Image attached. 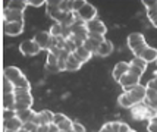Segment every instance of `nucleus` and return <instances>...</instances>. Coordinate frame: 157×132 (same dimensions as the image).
<instances>
[{"mask_svg": "<svg viewBox=\"0 0 157 132\" xmlns=\"http://www.w3.org/2000/svg\"><path fill=\"white\" fill-rule=\"evenodd\" d=\"M88 35H98V37H104L107 34V27L104 25V22L100 19H94V21H90L85 24Z\"/></svg>", "mask_w": 157, "mask_h": 132, "instance_id": "20e7f679", "label": "nucleus"}, {"mask_svg": "<svg viewBox=\"0 0 157 132\" xmlns=\"http://www.w3.org/2000/svg\"><path fill=\"white\" fill-rule=\"evenodd\" d=\"M27 5L28 6H33V7H41L46 5V2H44V0H28Z\"/></svg>", "mask_w": 157, "mask_h": 132, "instance_id": "c9c22d12", "label": "nucleus"}, {"mask_svg": "<svg viewBox=\"0 0 157 132\" xmlns=\"http://www.w3.org/2000/svg\"><path fill=\"white\" fill-rule=\"evenodd\" d=\"M85 3H87V2H84V0H75V2H72V10L76 13L78 10H81L82 7H84Z\"/></svg>", "mask_w": 157, "mask_h": 132, "instance_id": "f704fd0d", "label": "nucleus"}, {"mask_svg": "<svg viewBox=\"0 0 157 132\" xmlns=\"http://www.w3.org/2000/svg\"><path fill=\"white\" fill-rule=\"evenodd\" d=\"M156 115H157V110H156Z\"/></svg>", "mask_w": 157, "mask_h": 132, "instance_id": "09e8293b", "label": "nucleus"}, {"mask_svg": "<svg viewBox=\"0 0 157 132\" xmlns=\"http://www.w3.org/2000/svg\"><path fill=\"white\" fill-rule=\"evenodd\" d=\"M57 63H59V59H57L55 55L48 53V55H47V62H46V65H57Z\"/></svg>", "mask_w": 157, "mask_h": 132, "instance_id": "58836bf2", "label": "nucleus"}, {"mask_svg": "<svg viewBox=\"0 0 157 132\" xmlns=\"http://www.w3.org/2000/svg\"><path fill=\"white\" fill-rule=\"evenodd\" d=\"M12 85H13L15 90H28V91H31V84H29V81L27 79L25 75H24V77H21L18 81H15Z\"/></svg>", "mask_w": 157, "mask_h": 132, "instance_id": "bb28decb", "label": "nucleus"}, {"mask_svg": "<svg viewBox=\"0 0 157 132\" xmlns=\"http://www.w3.org/2000/svg\"><path fill=\"white\" fill-rule=\"evenodd\" d=\"M96 16H97V9L91 3H85L84 5V7H82L81 10H78L76 12V18L79 19V21H82V22H90V21H94L96 19Z\"/></svg>", "mask_w": 157, "mask_h": 132, "instance_id": "39448f33", "label": "nucleus"}, {"mask_svg": "<svg viewBox=\"0 0 157 132\" xmlns=\"http://www.w3.org/2000/svg\"><path fill=\"white\" fill-rule=\"evenodd\" d=\"M33 40L38 44V47L41 50H47L48 51V50L53 47V37L50 35L48 31H40V32H37Z\"/></svg>", "mask_w": 157, "mask_h": 132, "instance_id": "423d86ee", "label": "nucleus"}, {"mask_svg": "<svg viewBox=\"0 0 157 132\" xmlns=\"http://www.w3.org/2000/svg\"><path fill=\"white\" fill-rule=\"evenodd\" d=\"M48 126L50 125H41V126H38L34 132H48Z\"/></svg>", "mask_w": 157, "mask_h": 132, "instance_id": "37998d69", "label": "nucleus"}, {"mask_svg": "<svg viewBox=\"0 0 157 132\" xmlns=\"http://www.w3.org/2000/svg\"><path fill=\"white\" fill-rule=\"evenodd\" d=\"M145 44H147V41H145V38L141 32H132V34L128 35V46H129L131 51H135L137 49L143 47Z\"/></svg>", "mask_w": 157, "mask_h": 132, "instance_id": "f8f14e48", "label": "nucleus"}, {"mask_svg": "<svg viewBox=\"0 0 157 132\" xmlns=\"http://www.w3.org/2000/svg\"><path fill=\"white\" fill-rule=\"evenodd\" d=\"M132 132H137V131H132Z\"/></svg>", "mask_w": 157, "mask_h": 132, "instance_id": "de8ad7c7", "label": "nucleus"}, {"mask_svg": "<svg viewBox=\"0 0 157 132\" xmlns=\"http://www.w3.org/2000/svg\"><path fill=\"white\" fill-rule=\"evenodd\" d=\"M147 131L148 132H157V115L148 120V125H147Z\"/></svg>", "mask_w": 157, "mask_h": 132, "instance_id": "2f4dec72", "label": "nucleus"}, {"mask_svg": "<svg viewBox=\"0 0 157 132\" xmlns=\"http://www.w3.org/2000/svg\"><path fill=\"white\" fill-rule=\"evenodd\" d=\"M126 92H129V96L132 97V100H134L135 104L144 103V101H145V94H147V87L140 84V85H137L135 88H132L131 91H126Z\"/></svg>", "mask_w": 157, "mask_h": 132, "instance_id": "4468645a", "label": "nucleus"}, {"mask_svg": "<svg viewBox=\"0 0 157 132\" xmlns=\"http://www.w3.org/2000/svg\"><path fill=\"white\" fill-rule=\"evenodd\" d=\"M113 51V43L110 40H104V41L98 46V50H97V55L101 56V57H107V56L112 55Z\"/></svg>", "mask_w": 157, "mask_h": 132, "instance_id": "6ab92c4d", "label": "nucleus"}, {"mask_svg": "<svg viewBox=\"0 0 157 132\" xmlns=\"http://www.w3.org/2000/svg\"><path fill=\"white\" fill-rule=\"evenodd\" d=\"M145 87H147V90H153V91H156L157 92V77H154L153 79H150Z\"/></svg>", "mask_w": 157, "mask_h": 132, "instance_id": "4c0bfd02", "label": "nucleus"}, {"mask_svg": "<svg viewBox=\"0 0 157 132\" xmlns=\"http://www.w3.org/2000/svg\"><path fill=\"white\" fill-rule=\"evenodd\" d=\"M24 128V123L16 116L5 119V132H19Z\"/></svg>", "mask_w": 157, "mask_h": 132, "instance_id": "a211bd4d", "label": "nucleus"}, {"mask_svg": "<svg viewBox=\"0 0 157 132\" xmlns=\"http://www.w3.org/2000/svg\"><path fill=\"white\" fill-rule=\"evenodd\" d=\"M135 57L143 59L147 65H148V63H153V62H157V49H154V47H151V46L147 44V46L138 53V56H135Z\"/></svg>", "mask_w": 157, "mask_h": 132, "instance_id": "9b49d317", "label": "nucleus"}, {"mask_svg": "<svg viewBox=\"0 0 157 132\" xmlns=\"http://www.w3.org/2000/svg\"><path fill=\"white\" fill-rule=\"evenodd\" d=\"M19 132H28V131H25V129H24V128H22V129H21Z\"/></svg>", "mask_w": 157, "mask_h": 132, "instance_id": "a18cd8bd", "label": "nucleus"}, {"mask_svg": "<svg viewBox=\"0 0 157 132\" xmlns=\"http://www.w3.org/2000/svg\"><path fill=\"white\" fill-rule=\"evenodd\" d=\"M3 22H24V12H18V10H12V9H3Z\"/></svg>", "mask_w": 157, "mask_h": 132, "instance_id": "2eb2a0df", "label": "nucleus"}, {"mask_svg": "<svg viewBox=\"0 0 157 132\" xmlns=\"http://www.w3.org/2000/svg\"><path fill=\"white\" fill-rule=\"evenodd\" d=\"M60 132H62V131H60Z\"/></svg>", "mask_w": 157, "mask_h": 132, "instance_id": "8fccbe9b", "label": "nucleus"}, {"mask_svg": "<svg viewBox=\"0 0 157 132\" xmlns=\"http://www.w3.org/2000/svg\"><path fill=\"white\" fill-rule=\"evenodd\" d=\"M74 56L76 57V60H78V62L85 63V62H88L90 59H91L93 53H91V51H88V50L82 46V47H78V49L74 51Z\"/></svg>", "mask_w": 157, "mask_h": 132, "instance_id": "aec40b11", "label": "nucleus"}, {"mask_svg": "<svg viewBox=\"0 0 157 132\" xmlns=\"http://www.w3.org/2000/svg\"><path fill=\"white\" fill-rule=\"evenodd\" d=\"M15 109L13 111L18 110H24V109H31L33 106V96H31V91L28 90H15Z\"/></svg>", "mask_w": 157, "mask_h": 132, "instance_id": "f257e3e1", "label": "nucleus"}, {"mask_svg": "<svg viewBox=\"0 0 157 132\" xmlns=\"http://www.w3.org/2000/svg\"><path fill=\"white\" fill-rule=\"evenodd\" d=\"M119 132H132V129L129 128L128 123H122V122H121V129H119Z\"/></svg>", "mask_w": 157, "mask_h": 132, "instance_id": "79ce46f5", "label": "nucleus"}, {"mask_svg": "<svg viewBox=\"0 0 157 132\" xmlns=\"http://www.w3.org/2000/svg\"><path fill=\"white\" fill-rule=\"evenodd\" d=\"M48 132H60V131H59V128H57V126L52 123V125L48 126Z\"/></svg>", "mask_w": 157, "mask_h": 132, "instance_id": "c03bdc74", "label": "nucleus"}, {"mask_svg": "<svg viewBox=\"0 0 157 132\" xmlns=\"http://www.w3.org/2000/svg\"><path fill=\"white\" fill-rule=\"evenodd\" d=\"M21 77H24V74H22L21 69L16 68V66H6V68L3 69V78H6L9 82L13 84L15 81H18Z\"/></svg>", "mask_w": 157, "mask_h": 132, "instance_id": "f3484780", "label": "nucleus"}, {"mask_svg": "<svg viewBox=\"0 0 157 132\" xmlns=\"http://www.w3.org/2000/svg\"><path fill=\"white\" fill-rule=\"evenodd\" d=\"M81 66H82V63L78 62L74 55H71L68 57V60H66V70L68 72H76V70L81 69Z\"/></svg>", "mask_w": 157, "mask_h": 132, "instance_id": "a878e982", "label": "nucleus"}, {"mask_svg": "<svg viewBox=\"0 0 157 132\" xmlns=\"http://www.w3.org/2000/svg\"><path fill=\"white\" fill-rule=\"evenodd\" d=\"M101 43H103V41L97 40L96 37H93V35H88V37H87V40H85V43H84V47L88 50V51H91V53H97V50H98V46H100Z\"/></svg>", "mask_w": 157, "mask_h": 132, "instance_id": "412c9836", "label": "nucleus"}, {"mask_svg": "<svg viewBox=\"0 0 157 132\" xmlns=\"http://www.w3.org/2000/svg\"><path fill=\"white\" fill-rule=\"evenodd\" d=\"M131 65H134V66H137V68H141V69H147V63L144 62L143 59H138V57H134L132 60H131Z\"/></svg>", "mask_w": 157, "mask_h": 132, "instance_id": "473e14b6", "label": "nucleus"}, {"mask_svg": "<svg viewBox=\"0 0 157 132\" xmlns=\"http://www.w3.org/2000/svg\"><path fill=\"white\" fill-rule=\"evenodd\" d=\"M98 132H104V131H98Z\"/></svg>", "mask_w": 157, "mask_h": 132, "instance_id": "49530a36", "label": "nucleus"}, {"mask_svg": "<svg viewBox=\"0 0 157 132\" xmlns=\"http://www.w3.org/2000/svg\"><path fill=\"white\" fill-rule=\"evenodd\" d=\"M74 123L71 119L63 115V113H55V119H53V125H56L59 128V131L62 132H72L74 129Z\"/></svg>", "mask_w": 157, "mask_h": 132, "instance_id": "7ed1b4c3", "label": "nucleus"}, {"mask_svg": "<svg viewBox=\"0 0 157 132\" xmlns=\"http://www.w3.org/2000/svg\"><path fill=\"white\" fill-rule=\"evenodd\" d=\"M121 129V122H107L101 126L100 131H104V132H119Z\"/></svg>", "mask_w": 157, "mask_h": 132, "instance_id": "c756f323", "label": "nucleus"}, {"mask_svg": "<svg viewBox=\"0 0 157 132\" xmlns=\"http://www.w3.org/2000/svg\"><path fill=\"white\" fill-rule=\"evenodd\" d=\"M145 104L153 110H157V92L153 90H147L145 94Z\"/></svg>", "mask_w": 157, "mask_h": 132, "instance_id": "393cba45", "label": "nucleus"}, {"mask_svg": "<svg viewBox=\"0 0 157 132\" xmlns=\"http://www.w3.org/2000/svg\"><path fill=\"white\" fill-rule=\"evenodd\" d=\"M50 35L56 38V37H63V32H65V27H62V24H57L55 22V25H52V28L48 29Z\"/></svg>", "mask_w": 157, "mask_h": 132, "instance_id": "c85d7f7f", "label": "nucleus"}, {"mask_svg": "<svg viewBox=\"0 0 157 132\" xmlns=\"http://www.w3.org/2000/svg\"><path fill=\"white\" fill-rule=\"evenodd\" d=\"M15 116L19 119L24 125H25V123H28V122H31V120H33L34 111H33V109H24V110L15 111Z\"/></svg>", "mask_w": 157, "mask_h": 132, "instance_id": "4be33fe9", "label": "nucleus"}, {"mask_svg": "<svg viewBox=\"0 0 157 132\" xmlns=\"http://www.w3.org/2000/svg\"><path fill=\"white\" fill-rule=\"evenodd\" d=\"M144 72H145L144 69L137 68V66H134V65H131V63H129V74H132V75H135V77H138V78H141Z\"/></svg>", "mask_w": 157, "mask_h": 132, "instance_id": "72a5a7b5", "label": "nucleus"}, {"mask_svg": "<svg viewBox=\"0 0 157 132\" xmlns=\"http://www.w3.org/2000/svg\"><path fill=\"white\" fill-rule=\"evenodd\" d=\"M144 7L147 9V10H151V9H157V0H153V2H150V0H145V2H143Z\"/></svg>", "mask_w": 157, "mask_h": 132, "instance_id": "e433bc0d", "label": "nucleus"}, {"mask_svg": "<svg viewBox=\"0 0 157 132\" xmlns=\"http://www.w3.org/2000/svg\"><path fill=\"white\" fill-rule=\"evenodd\" d=\"M147 16L150 22L153 24V27L157 28V9H151V10H147Z\"/></svg>", "mask_w": 157, "mask_h": 132, "instance_id": "7c9ffc66", "label": "nucleus"}, {"mask_svg": "<svg viewBox=\"0 0 157 132\" xmlns=\"http://www.w3.org/2000/svg\"><path fill=\"white\" fill-rule=\"evenodd\" d=\"M53 119H55V113L50 110H41L38 113H34L33 116V123H35L37 126L41 125H52L53 123Z\"/></svg>", "mask_w": 157, "mask_h": 132, "instance_id": "0eeeda50", "label": "nucleus"}, {"mask_svg": "<svg viewBox=\"0 0 157 132\" xmlns=\"http://www.w3.org/2000/svg\"><path fill=\"white\" fill-rule=\"evenodd\" d=\"M25 24L24 22H3V32L9 37H15V35H21L24 32Z\"/></svg>", "mask_w": 157, "mask_h": 132, "instance_id": "9d476101", "label": "nucleus"}, {"mask_svg": "<svg viewBox=\"0 0 157 132\" xmlns=\"http://www.w3.org/2000/svg\"><path fill=\"white\" fill-rule=\"evenodd\" d=\"M72 132H87V131H85V128H84L81 123L75 122V123H74V129H72Z\"/></svg>", "mask_w": 157, "mask_h": 132, "instance_id": "a19ab883", "label": "nucleus"}, {"mask_svg": "<svg viewBox=\"0 0 157 132\" xmlns=\"http://www.w3.org/2000/svg\"><path fill=\"white\" fill-rule=\"evenodd\" d=\"M15 103H16V100H15V94H13V92L3 94V107H5V110H6V111H9V110L13 111Z\"/></svg>", "mask_w": 157, "mask_h": 132, "instance_id": "b1692460", "label": "nucleus"}, {"mask_svg": "<svg viewBox=\"0 0 157 132\" xmlns=\"http://www.w3.org/2000/svg\"><path fill=\"white\" fill-rule=\"evenodd\" d=\"M46 9H47L48 16L57 24H60L63 18L66 16V13L60 10V2H46Z\"/></svg>", "mask_w": 157, "mask_h": 132, "instance_id": "f03ea898", "label": "nucleus"}, {"mask_svg": "<svg viewBox=\"0 0 157 132\" xmlns=\"http://www.w3.org/2000/svg\"><path fill=\"white\" fill-rule=\"evenodd\" d=\"M19 51L25 56H35L40 53L41 49L34 40H25V41H22L19 44Z\"/></svg>", "mask_w": 157, "mask_h": 132, "instance_id": "1a4fd4ad", "label": "nucleus"}, {"mask_svg": "<svg viewBox=\"0 0 157 132\" xmlns=\"http://www.w3.org/2000/svg\"><path fill=\"white\" fill-rule=\"evenodd\" d=\"M47 72H53V74H57V72H60V68H59V65H46L44 66Z\"/></svg>", "mask_w": 157, "mask_h": 132, "instance_id": "ea45409f", "label": "nucleus"}, {"mask_svg": "<svg viewBox=\"0 0 157 132\" xmlns=\"http://www.w3.org/2000/svg\"><path fill=\"white\" fill-rule=\"evenodd\" d=\"M117 103H119V106H121V107H123V109H131L132 106H135V103H134L132 97L129 96V92H126V91H123L122 94L119 96V98H117Z\"/></svg>", "mask_w": 157, "mask_h": 132, "instance_id": "5701e85b", "label": "nucleus"}, {"mask_svg": "<svg viewBox=\"0 0 157 132\" xmlns=\"http://www.w3.org/2000/svg\"><path fill=\"white\" fill-rule=\"evenodd\" d=\"M140 79H141V78H138L128 72V74H126L125 77H122V79L119 81V85L123 88V91H131L132 88H135L137 85H140Z\"/></svg>", "mask_w": 157, "mask_h": 132, "instance_id": "ddd939ff", "label": "nucleus"}, {"mask_svg": "<svg viewBox=\"0 0 157 132\" xmlns=\"http://www.w3.org/2000/svg\"><path fill=\"white\" fill-rule=\"evenodd\" d=\"M150 111L151 109L145 103H138V104L131 107V115L135 120H145L150 118Z\"/></svg>", "mask_w": 157, "mask_h": 132, "instance_id": "6e6552de", "label": "nucleus"}, {"mask_svg": "<svg viewBox=\"0 0 157 132\" xmlns=\"http://www.w3.org/2000/svg\"><path fill=\"white\" fill-rule=\"evenodd\" d=\"M7 9H12V10H18V12H25V9L28 7L27 2H21V0H12L7 3Z\"/></svg>", "mask_w": 157, "mask_h": 132, "instance_id": "cd10ccee", "label": "nucleus"}, {"mask_svg": "<svg viewBox=\"0 0 157 132\" xmlns=\"http://www.w3.org/2000/svg\"><path fill=\"white\" fill-rule=\"evenodd\" d=\"M128 72H129V63L128 62H119L115 65L112 75H113V79H115L116 82H119V81L122 79V77H125Z\"/></svg>", "mask_w": 157, "mask_h": 132, "instance_id": "dca6fc26", "label": "nucleus"}]
</instances>
